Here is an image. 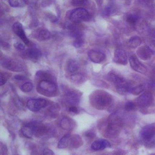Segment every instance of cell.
Returning a JSON list of instances; mask_svg holds the SVG:
<instances>
[{"label":"cell","instance_id":"f546056e","mask_svg":"<svg viewBox=\"0 0 155 155\" xmlns=\"http://www.w3.org/2000/svg\"><path fill=\"white\" fill-rule=\"evenodd\" d=\"M90 0H71L70 3L73 6H85L88 4Z\"/></svg>","mask_w":155,"mask_h":155},{"label":"cell","instance_id":"7c38bea8","mask_svg":"<svg viewBox=\"0 0 155 155\" xmlns=\"http://www.w3.org/2000/svg\"><path fill=\"white\" fill-rule=\"evenodd\" d=\"M129 62L131 67L134 71L142 74H145L147 72V67L139 61L136 56L131 55L129 58Z\"/></svg>","mask_w":155,"mask_h":155},{"label":"cell","instance_id":"ffe728a7","mask_svg":"<svg viewBox=\"0 0 155 155\" xmlns=\"http://www.w3.org/2000/svg\"><path fill=\"white\" fill-rule=\"evenodd\" d=\"M73 120H72L71 119L67 117H64L60 122V126L64 130H70L73 128Z\"/></svg>","mask_w":155,"mask_h":155},{"label":"cell","instance_id":"74e56055","mask_svg":"<svg viewBox=\"0 0 155 155\" xmlns=\"http://www.w3.org/2000/svg\"><path fill=\"white\" fill-rule=\"evenodd\" d=\"M68 110L70 113H78V108L76 106H71V107H68Z\"/></svg>","mask_w":155,"mask_h":155},{"label":"cell","instance_id":"8d00e7d4","mask_svg":"<svg viewBox=\"0 0 155 155\" xmlns=\"http://www.w3.org/2000/svg\"><path fill=\"white\" fill-rule=\"evenodd\" d=\"M0 152L1 155H6L7 153V150L6 147L2 144V143H1V148H0Z\"/></svg>","mask_w":155,"mask_h":155},{"label":"cell","instance_id":"52a82bcc","mask_svg":"<svg viewBox=\"0 0 155 155\" xmlns=\"http://www.w3.org/2000/svg\"><path fill=\"white\" fill-rule=\"evenodd\" d=\"M47 105V101L42 98L31 99L27 102V108L31 111L36 112Z\"/></svg>","mask_w":155,"mask_h":155},{"label":"cell","instance_id":"277c9868","mask_svg":"<svg viewBox=\"0 0 155 155\" xmlns=\"http://www.w3.org/2000/svg\"><path fill=\"white\" fill-rule=\"evenodd\" d=\"M37 90L43 95L51 96L56 93L57 85L50 80L43 79L39 82Z\"/></svg>","mask_w":155,"mask_h":155},{"label":"cell","instance_id":"8fae6325","mask_svg":"<svg viewBox=\"0 0 155 155\" xmlns=\"http://www.w3.org/2000/svg\"><path fill=\"white\" fill-rule=\"evenodd\" d=\"M155 135V125H145L140 131V136L144 141H150Z\"/></svg>","mask_w":155,"mask_h":155},{"label":"cell","instance_id":"4fadbf2b","mask_svg":"<svg viewBox=\"0 0 155 155\" xmlns=\"http://www.w3.org/2000/svg\"><path fill=\"white\" fill-rule=\"evenodd\" d=\"M12 29L13 32L19 38H20V39L24 42V44H25L26 45L29 44L30 41L25 33V31L24 30V28L21 23H20L19 22H16L13 25Z\"/></svg>","mask_w":155,"mask_h":155},{"label":"cell","instance_id":"ab89813d","mask_svg":"<svg viewBox=\"0 0 155 155\" xmlns=\"http://www.w3.org/2000/svg\"><path fill=\"white\" fill-rule=\"evenodd\" d=\"M14 79L18 81H23L25 79V77L21 75H16L14 76Z\"/></svg>","mask_w":155,"mask_h":155},{"label":"cell","instance_id":"cb8c5ba5","mask_svg":"<svg viewBox=\"0 0 155 155\" xmlns=\"http://www.w3.org/2000/svg\"><path fill=\"white\" fill-rule=\"evenodd\" d=\"M70 134H65V136H64L58 142V148L60 149H63L67 147L68 143H70Z\"/></svg>","mask_w":155,"mask_h":155},{"label":"cell","instance_id":"2e32d148","mask_svg":"<svg viewBox=\"0 0 155 155\" xmlns=\"http://www.w3.org/2000/svg\"><path fill=\"white\" fill-rule=\"evenodd\" d=\"M110 147L111 145L108 140L102 139L95 140L94 142H93L91 145V148L94 151H99Z\"/></svg>","mask_w":155,"mask_h":155},{"label":"cell","instance_id":"d590c367","mask_svg":"<svg viewBox=\"0 0 155 155\" xmlns=\"http://www.w3.org/2000/svg\"><path fill=\"white\" fill-rule=\"evenodd\" d=\"M6 81H7L6 76L2 72H1V73H0V85L2 86L3 85H4L6 83Z\"/></svg>","mask_w":155,"mask_h":155},{"label":"cell","instance_id":"836d02e7","mask_svg":"<svg viewBox=\"0 0 155 155\" xmlns=\"http://www.w3.org/2000/svg\"><path fill=\"white\" fill-rule=\"evenodd\" d=\"M151 52L153 54L155 53V40H152L150 41L149 44L147 45Z\"/></svg>","mask_w":155,"mask_h":155},{"label":"cell","instance_id":"d6a6232c","mask_svg":"<svg viewBox=\"0 0 155 155\" xmlns=\"http://www.w3.org/2000/svg\"><path fill=\"white\" fill-rule=\"evenodd\" d=\"M135 108H136V104L131 101H128L125 104V109L127 111H131L134 110Z\"/></svg>","mask_w":155,"mask_h":155},{"label":"cell","instance_id":"1f68e13d","mask_svg":"<svg viewBox=\"0 0 155 155\" xmlns=\"http://www.w3.org/2000/svg\"><path fill=\"white\" fill-rule=\"evenodd\" d=\"M83 44H84V39L82 38V36L76 38L75 40L74 41V42L73 43V45L76 48H79V47H81Z\"/></svg>","mask_w":155,"mask_h":155},{"label":"cell","instance_id":"484cf974","mask_svg":"<svg viewBox=\"0 0 155 155\" xmlns=\"http://www.w3.org/2000/svg\"><path fill=\"white\" fill-rule=\"evenodd\" d=\"M145 90V86L143 84H139L138 85L134 86L133 87H131L129 92L134 95H138L142 92H143Z\"/></svg>","mask_w":155,"mask_h":155},{"label":"cell","instance_id":"f35d334b","mask_svg":"<svg viewBox=\"0 0 155 155\" xmlns=\"http://www.w3.org/2000/svg\"><path fill=\"white\" fill-rule=\"evenodd\" d=\"M43 154L44 155H54V153L50 149L45 148L43 151Z\"/></svg>","mask_w":155,"mask_h":155},{"label":"cell","instance_id":"d4e9b609","mask_svg":"<svg viewBox=\"0 0 155 155\" xmlns=\"http://www.w3.org/2000/svg\"><path fill=\"white\" fill-rule=\"evenodd\" d=\"M70 79L74 83L79 84L85 81V78L84 74L81 73H75L71 75Z\"/></svg>","mask_w":155,"mask_h":155},{"label":"cell","instance_id":"9a60e30c","mask_svg":"<svg viewBox=\"0 0 155 155\" xmlns=\"http://www.w3.org/2000/svg\"><path fill=\"white\" fill-rule=\"evenodd\" d=\"M113 61L114 62L119 64L127 65L128 62V58L126 52L122 49L115 50Z\"/></svg>","mask_w":155,"mask_h":155},{"label":"cell","instance_id":"44dd1931","mask_svg":"<svg viewBox=\"0 0 155 155\" xmlns=\"http://www.w3.org/2000/svg\"><path fill=\"white\" fill-rule=\"evenodd\" d=\"M79 68V65L78 62L74 59H70L67 63V70L68 72L73 74L76 73V71Z\"/></svg>","mask_w":155,"mask_h":155},{"label":"cell","instance_id":"e0dca14e","mask_svg":"<svg viewBox=\"0 0 155 155\" xmlns=\"http://www.w3.org/2000/svg\"><path fill=\"white\" fill-rule=\"evenodd\" d=\"M25 55L30 60L36 61L40 59L42 53L37 48H30L25 51Z\"/></svg>","mask_w":155,"mask_h":155},{"label":"cell","instance_id":"5b68a950","mask_svg":"<svg viewBox=\"0 0 155 155\" xmlns=\"http://www.w3.org/2000/svg\"><path fill=\"white\" fill-rule=\"evenodd\" d=\"M1 65L5 69L15 72H21L24 70V66L20 61L10 58L1 59Z\"/></svg>","mask_w":155,"mask_h":155},{"label":"cell","instance_id":"8992f818","mask_svg":"<svg viewBox=\"0 0 155 155\" xmlns=\"http://www.w3.org/2000/svg\"><path fill=\"white\" fill-rule=\"evenodd\" d=\"M69 18L74 23H80L88 21L90 18V16L85 8L78 7L71 12Z\"/></svg>","mask_w":155,"mask_h":155},{"label":"cell","instance_id":"e575fe53","mask_svg":"<svg viewBox=\"0 0 155 155\" xmlns=\"http://www.w3.org/2000/svg\"><path fill=\"white\" fill-rule=\"evenodd\" d=\"M14 47L16 49H17L18 50H19V51H22V50H25L24 45H23L22 44L18 42L14 43Z\"/></svg>","mask_w":155,"mask_h":155},{"label":"cell","instance_id":"7a4b0ae2","mask_svg":"<svg viewBox=\"0 0 155 155\" xmlns=\"http://www.w3.org/2000/svg\"><path fill=\"white\" fill-rule=\"evenodd\" d=\"M122 126V121L119 117L115 113H113L108 118L105 126L104 135L107 137L117 136Z\"/></svg>","mask_w":155,"mask_h":155},{"label":"cell","instance_id":"ac0fdd59","mask_svg":"<svg viewBox=\"0 0 155 155\" xmlns=\"http://www.w3.org/2000/svg\"><path fill=\"white\" fill-rule=\"evenodd\" d=\"M152 54L153 53L151 52L147 46L141 47L137 50V54L138 57L144 61L149 59L151 58Z\"/></svg>","mask_w":155,"mask_h":155},{"label":"cell","instance_id":"4316f807","mask_svg":"<svg viewBox=\"0 0 155 155\" xmlns=\"http://www.w3.org/2000/svg\"><path fill=\"white\" fill-rule=\"evenodd\" d=\"M125 19H126V21L128 24H130L131 25H134L139 21V17L137 15H136L135 14L130 13V14L127 15Z\"/></svg>","mask_w":155,"mask_h":155},{"label":"cell","instance_id":"30bf717a","mask_svg":"<svg viewBox=\"0 0 155 155\" xmlns=\"http://www.w3.org/2000/svg\"><path fill=\"white\" fill-rule=\"evenodd\" d=\"M40 124L36 123H30L23 126L21 131L23 135L28 138H31L33 136H37Z\"/></svg>","mask_w":155,"mask_h":155},{"label":"cell","instance_id":"603a6c76","mask_svg":"<svg viewBox=\"0 0 155 155\" xmlns=\"http://www.w3.org/2000/svg\"><path fill=\"white\" fill-rule=\"evenodd\" d=\"M142 42L141 39L137 36H134L129 39L128 41V45L131 48H135L138 47Z\"/></svg>","mask_w":155,"mask_h":155},{"label":"cell","instance_id":"d6986e66","mask_svg":"<svg viewBox=\"0 0 155 155\" xmlns=\"http://www.w3.org/2000/svg\"><path fill=\"white\" fill-rule=\"evenodd\" d=\"M50 38H51V33L47 29H41L36 35V39L40 41L48 40Z\"/></svg>","mask_w":155,"mask_h":155},{"label":"cell","instance_id":"9c48e42d","mask_svg":"<svg viewBox=\"0 0 155 155\" xmlns=\"http://www.w3.org/2000/svg\"><path fill=\"white\" fill-rule=\"evenodd\" d=\"M153 101V96L150 92H144L136 99V104L140 108L150 107Z\"/></svg>","mask_w":155,"mask_h":155},{"label":"cell","instance_id":"7402d4cb","mask_svg":"<svg viewBox=\"0 0 155 155\" xmlns=\"http://www.w3.org/2000/svg\"><path fill=\"white\" fill-rule=\"evenodd\" d=\"M70 144L73 148H76L81 147L83 144V142L79 135H74L71 138L70 137Z\"/></svg>","mask_w":155,"mask_h":155},{"label":"cell","instance_id":"f1b7e54d","mask_svg":"<svg viewBox=\"0 0 155 155\" xmlns=\"http://www.w3.org/2000/svg\"><path fill=\"white\" fill-rule=\"evenodd\" d=\"M33 88V85L31 82H27L24 84H23L21 87L20 89L21 90V91H22L23 92L25 93H27V92H30L32 90Z\"/></svg>","mask_w":155,"mask_h":155},{"label":"cell","instance_id":"ba28073f","mask_svg":"<svg viewBox=\"0 0 155 155\" xmlns=\"http://www.w3.org/2000/svg\"><path fill=\"white\" fill-rule=\"evenodd\" d=\"M81 94L74 90L68 91L64 97V100L68 107L71 106H76L78 104Z\"/></svg>","mask_w":155,"mask_h":155},{"label":"cell","instance_id":"3957f363","mask_svg":"<svg viewBox=\"0 0 155 155\" xmlns=\"http://www.w3.org/2000/svg\"><path fill=\"white\" fill-rule=\"evenodd\" d=\"M108 78L114 84L118 92L120 93L129 92L131 87L130 86L129 83L123 77L113 72H110L108 74Z\"/></svg>","mask_w":155,"mask_h":155},{"label":"cell","instance_id":"5bb4252c","mask_svg":"<svg viewBox=\"0 0 155 155\" xmlns=\"http://www.w3.org/2000/svg\"><path fill=\"white\" fill-rule=\"evenodd\" d=\"M88 56L91 61L96 64L104 62L106 58V56L103 52L96 50H91L89 51Z\"/></svg>","mask_w":155,"mask_h":155},{"label":"cell","instance_id":"83f0119b","mask_svg":"<svg viewBox=\"0 0 155 155\" xmlns=\"http://www.w3.org/2000/svg\"><path fill=\"white\" fill-rule=\"evenodd\" d=\"M8 3L12 7H22L27 4L25 0H8Z\"/></svg>","mask_w":155,"mask_h":155},{"label":"cell","instance_id":"4dcf8cb0","mask_svg":"<svg viewBox=\"0 0 155 155\" xmlns=\"http://www.w3.org/2000/svg\"><path fill=\"white\" fill-rule=\"evenodd\" d=\"M116 11V8L113 5H108L105 7L104 10V13L107 16L111 15L113 13H114Z\"/></svg>","mask_w":155,"mask_h":155},{"label":"cell","instance_id":"6da1fadb","mask_svg":"<svg viewBox=\"0 0 155 155\" xmlns=\"http://www.w3.org/2000/svg\"><path fill=\"white\" fill-rule=\"evenodd\" d=\"M90 102L96 109L103 110L110 107L113 102V99L112 96L104 90H97L91 94Z\"/></svg>","mask_w":155,"mask_h":155}]
</instances>
